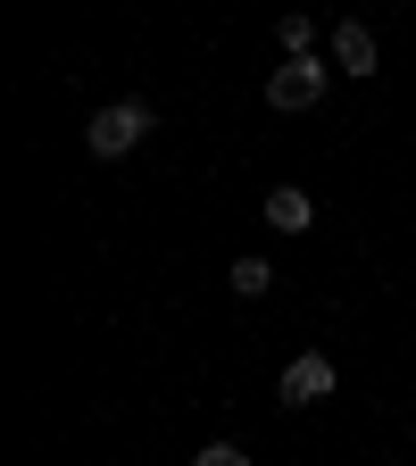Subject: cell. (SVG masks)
<instances>
[{
    "label": "cell",
    "mask_w": 416,
    "mask_h": 466,
    "mask_svg": "<svg viewBox=\"0 0 416 466\" xmlns=\"http://www.w3.org/2000/svg\"><path fill=\"white\" fill-rule=\"evenodd\" d=\"M150 126H158L150 100H108L92 126H84V150H92V158H126V150H142V142H150Z\"/></svg>",
    "instance_id": "obj_1"
},
{
    "label": "cell",
    "mask_w": 416,
    "mask_h": 466,
    "mask_svg": "<svg viewBox=\"0 0 416 466\" xmlns=\"http://www.w3.org/2000/svg\"><path fill=\"white\" fill-rule=\"evenodd\" d=\"M333 76H341V67H325L317 50H309V58H283V67L267 76V108H283V116H291V108H317Z\"/></svg>",
    "instance_id": "obj_2"
},
{
    "label": "cell",
    "mask_w": 416,
    "mask_h": 466,
    "mask_svg": "<svg viewBox=\"0 0 416 466\" xmlns=\"http://www.w3.org/2000/svg\"><path fill=\"white\" fill-rule=\"evenodd\" d=\"M333 383H341V367L325 359V350H300V359L275 375V400L283 408H317V400H333Z\"/></svg>",
    "instance_id": "obj_3"
},
{
    "label": "cell",
    "mask_w": 416,
    "mask_h": 466,
    "mask_svg": "<svg viewBox=\"0 0 416 466\" xmlns=\"http://www.w3.org/2000/svg\"><path fill=\"white\" fill-rule=\"evenodd\" d=\"M333 67H341V76H375V67H383V50H375V34H367L359 17L333 25Z\"/></svg>",
    "instance_id": "obj_4"
},
{
    "label": "cell",
    "mask_w": 416,
    "mask_h": 466,
    "mask_svg": "<svg viewBox=\"0 0 416 466\" xmlns=\"http://www.w3.org/2000/svg\"><path fill=\"white\" fill-rule=\"evenodd\" d=\"M267 225H275V233H309V225H317V200H309L300 184H275V192H267Z\"/></svg>",
    "instance_id": "obj_5"
},
{
    "label": "cell",
    "mask_w": 416,
    "mask_h": 466,
    "mask_svg": "<svg viewBox=\"0 0 416 466\" xmlns=\"http://www.w3.org/2000/svg\"><path fill=\"white\" fill-rule=\"evenodd\" d=\"M225 283H233V300H259V291L275 283V267H267V258H233V267H225Z\"/></svg>",
    "instance_id": "obj_6"
},
{
    "label": "cell",
    "mask_w": 416,
    "mask_h": 466,
    "mask_svg": "<svg viewBox=\"0 0 416 466\" xmlns=\"http://www.w3.org/2000/svg\"><path fill=\"white\" fill-rule=\"evenodd\" d=\"M275 42H283V58H309V50H317V17H300V9L275 17Z\"/></svg>",
    "instance_id": "obj_7"
},
{
    "label": "cell",
    "mask_w": 416,
    "mask_h": 466,
    "mask_svg": "<svg viewBox=\"0 0 416 466\" xmlns=\"http://www.w3.org/2000/svg\"><path fill=\"white\" fill-rule=\"evenodd\" d=\"M192 466H250V450H242V441H208Z\"/></svg>",
    "instance_id": "obj_8"
}]
</instances>
